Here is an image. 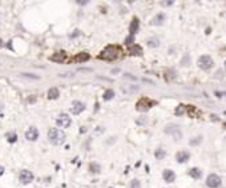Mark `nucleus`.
Listing matches in <instances>:
<instances>
[{
    "instance_id": "16",
    "label": "nucleus",
    "mask_w": 226,
    "mask_h": 188,
    "mask_svg": "<svg viewBox=\"0 0 226 188\" xmlns=\"http://www.w3.org/2000/svg\"><path fill=\"white\" fill-rule=\"evenodd\" d=\"M89 59V55L88 53H80L75 58V61H87Z\"/></svg>"
},
{
    "instance_id": "17",
    "label": "nucleus",
    "mask_w": 226,
    "mask_h": 188,
    "mask_svg": "<svg viewBox=\"0 0 226 188\" xmlns=\"http://www.w3.org/2000/svg\"><path fill=\"white\" fill-rule=\"evenodd\" d=\"M130 53L132 55H141L142 53V50L140 45H133L132 48H130Z\"/></svg>"
},
{
    "instance_id": "6",
    "label": "nucleus",
    "mask_w": 226,
    "mask_h": 188,
    "mask_svg": "<svg viewBox=\"0 0 226 188\" xmlns=\"http://www.w3.org/2000/svg\"><path fill=\"white\" fill-rule=\"evenodd\" d=\"M33 173L31 172V171H28V169H23L21 172H20V175H19V180L21 181L23 184H29L31 181L33 180Z\"/></svg>"
},
{
    "instance_id": "5",
    "label": "nucleus",
    "mask_w": 226,
    "mask_h": 188,
    "mask_svg": "<svg viewBox=\"0 0 226 188\" xmlns=\"http://www.w3.org/2000/svg\"><path fill=\"white\" fill-rule=\"evenodd\" d=\"M206 186L210 187V188H217L221 186V178L216 173H211V175L208 176L206 179Z\"/></svg>"
},
{
    "instance_id": "24",
    "label": "nucleus",
    "mask_w": 226,
    "mask_h": 188,
    "mask_svg": "<svg viewBox=\"0 0 226 188\" xmlns=\"http://www.w3.org/2000/svg\"><path fill=\"white\" fill-rule=\"evenodd\" d=\"M130 187H132V188H140V181L138 180H132Z\"/></svg>"
},
{
    "instance_id": "25",
    "label": "nucleus",
    "mask_w": 226,
    "mask_h": 188,
    "mask_svg": "<svg viewBox=\"0 0 226 188\" xmlns=\"http://www.w3.org/2000/svg\"><path fill=\"white\" fill-rule=\"evenodd\" d=\"M3 173H4V168H3L1 166H0V176H1Z\"/></svg>"
},
{
    "instance_id": "4",
    "label": "nucleus",
    "mask_w": 226,
    "mask_h": 188,
    "mask_svg": "<svg viewBox=\"0 0 226 188\" xmlns=\"http://www.w3.org/2000/svg\"><path fill=\"white\" fill-rule=\"evenodd\" d=\"M71 123H72V120H71V118L67 113H61V115H59L56 119V124L59 125L60 128H68L71 125Z\"/></svg>"
},
{
    "instance_id": "18",
    "label": "nucleus",
    "mask_w": 226,
    "mask_h": 188,
    "mask_svg": "<svg viewBox=\"0 0 226 188\" xmlns=\"http://www.w3.org/2000/svg\"><path fill=\"white\" fill-rule=\"evenodd\" d=\"M7 139L10 143H15V141L18 140V135H16L15 132H10V133H7Z\"/></svg>"
},
{
    "instance_id": "13",
    "label": "nucleus",
    "mask_w": 226,
    "mask_h": 188,
    "mask_svg": "<svg viewBox=\"0 0 226 188\" xmlns=\"http://www.w3.org/2000/svg\"><path fill=\"white\" fill-rule=\"evenodd\" d=\"M189 175L193 179H199L201 178V171H199L198 168H191V169L189 171Z\"/></svg>"
},
{
    "instance_id": "1",
    "label": "nucleus",
    "mask_w": 226,
    "mask_h": 188,
    "mask_svg": "<svg viewBox=\"0 0 226 188\" xmlns=\"http://www.w3.org/2000/svg\"><path fill=\"white\" fill-rule=\"evenodd\" d=\"M121 56H122V51L120 50V47H117V45H108V47L100 53V59L108 60V61L117 60V59H120Z\"/></svg>"
},
{
    "instance_id": "3",
    "label": "nucleus",
    "mask_w": 226,
    "mask_h": 188,
    "mask_svg": "<svg viewBox=\"0 0 226 188\" xmlns=\"http://www.w3.org/2000/svg\"><path fill=\"white\" fill-rule=\"evenodd\" d=\"M197 64H198V67L201 68V70L208 71V70H210V68L214 65V61H213V59H211L209 55H202V56H199Z\"/></svg>"
},
{
    "instance_id": "2",
    "label": "nucleus",
    "mask_w": 226,
    "mask_h": 188,
    "mask_svg": "<svg viewBox=\"0 0 226 188\" xmlns=\"http://www.w3.org/2000/svg\"><path fill=\"white\" fill-rule=\"evenodd\" d=\"M48 139H49V141L52 144L60 146V144H63L65 141V133L59 128H51L48 131Z\"/></svg>"
},
{
    "instance_id": "9",
    "label": "nucleus",
    "mask_w": 226,
    "mask_h": 188,
    "mask_svg": "<svg viewBox=\"0 0 226 188\" xmlns=\"http://www.w3.org/2000/svg\"><path fill=\"white\" fill-rule=\"evenodd\" d=\"M152 104L153 103H149V100H146V99H141V100L137 103V110L145 112V111H148L152 107Z\"/></svg>"
},
{
    "instance_id": "8",
    "label": "nucleus",
    "mask_w": 226,
    "mask_h": 188,
    "mask_svg": "<svg viewBox=\"0 0 226 188\" xmlns=\"http://www.w3.org/2000/svg\"><path fill=\"white\" fill-rule=\"evenodd\" d=\"M39 138V130L35 127H29L27 131H25V139L31 141H35L36 139Z\"/></svg>"
},
{
    "instance_id": "23",
    "label": "nucleus",
    "mask_w": 226,
    "mask_h": 188,
    "mask_svg": "<svg viewBox=\"0 0 226 188\" xmlns=\"http://www.w3.org/2000/svg\"><path fill=\"white\" fill-rule=\"evenodd\" d=\"M91 169H92V171H94V172H99V171H100V167H99V164H96V163L91 164Z\"/></svg>"
},
{
    "instance_id": "22",
    "label": "nucleus",
    "mask_w": 226,
    "mask_h": 188,
    "mask_svg": "<svg viewBox=\"0 0 226 188\" xmlns=\"http://www.w3.org/2000/svg\"><path fill=\"white\" fill-rule=\"evenodd\" d=\"M164 155H165V152L162 150H158V151H156V158H158V159H162L164 158Z\"/></svg>"
},
{
    "instance_id": "20",
    "label": "nucleus",
    "mask_w": 226,
    "mask_h": 188,
    "mask_svg": "<svg viewBox=\"0 0 226 188\" xmlns=\"http://www.w3.org/2000/svg\"><path fill=\"white\" fill-rule=\"evenodd\" d=\"M52 60L55 61H63L64 60V53H56V55L52 56Z\"/></svg>"
},
{
    "instance_id": "26",
    "label": "nucleus",
    "mask_w": 226,
    "mask_h": 188,
    "mask_svg": "<svg viewBox=\"0 0 226 188\" xmlns=\"http://www.w3.org/2000/svg\"><path fill=\"white\" fill-rule=\"evenodd\" d=\"M225 70H226V61H225Z\"/></svg>"
},
{
    "instance_id": "21",
    "label": "nucleus",
    "mask_w": 226,
    "mask_h": 188,
    "mask_svg": "<svg viewBox=\"0 0 226 188\" xmlns=\"http://www.w3.org/2000/svg\"><path fill=\"white\" fill-rule=\"evenodd\" d=\"M23 76H25V78H29V79H33V80H39V76L38 75H32V73H21Z\"/></svg>"
},
{
    "instance_id": "14",
    "label": "nucleus",
    "mask_w": 226,
    "mask_h": 188,
    "mask_svg": "<svg viewBox=\"0 0 226 188\" xmlns=\"http://www.w3.org/2000/svg\"><path fill=\"white\" fill-rule=\"evenodd\" d=\"M158 44H160V40H158L157 38H150V39H148V45H149L150 48L158 47Z\"/></svg>"
},
{
    "instance_id": "10",
    "label": "nucleus",
    "mask_w": 226,
    "mask_h": 188,
    "mask_svg": "<svg viewBox=\"0 0 226 188\" xmlns=\"http://www.w3.org/2000/svg\"><path fill=\"white\" fill-rule=\"evenodd\" d=\"M162 175H164V180L168 181V183H172V181H174V179H176V173L170 169H165Z\"/></svg>"
},
{
    "instance_id": "12",
    "label": "nucleus",
    "mask_w": 226,
    "mask_h": 188,
    "mask_svg": "<svg viewBox=\"0 0 226 188\" xmlns=\"http://www.w3.org/2000/svg\"><path fill=\"white\" fill-rule=\"evenodd\" d=\"M60 95V91L57 90V88H51L49 91H48V99H51V100H53V99H57Z\"/></svg>"
},
{
    "instance_id": "11",
    "label": "nucleus",
    "mask_w": 226,
    "mask_h": 188,
    "mask_svg": "<svg viewBox=\"0 0 226 188\" xmlns=\"http://www.w3.org/2000/svg\"><path fill=\"white\" fill-rule=\"evenodd\" d=\"M176 159L178 163H185V161L189 160V153L185 152V151H181V152H178L176 155Z\"/></svg>"
},
{
    "instance_id": "7",
    "label": "nucleus",
    "mask_w": 226,
    "mask_h": 188,
    "mask_svg": "<svg viewBox=\"0 0 226 188\" xmlns=\"http://www.w3.org/2000/svg\"><path fill=\"white\" fill-rule=\"evenodd\" d=\"M84 110H85V104L82 103V101L76 100L71 104V112H72L73 115H79V113H81Z\"/></svg>"
},
{
    "instance_id": "15",
    "label": "nucleus",
    "mask_w": 226,
    "mask_h": 188,
    "mask_svg": "<svg viewBox=\"0 0 226 188\" xmlns=\"http://www.w3.org/2000/svg\"><path fill=\"white\" fill-rule=\"evenodd\" d=\"M129 30H130V33L137 32V30H138V20H137V19H133V20H132Z\"/></svg>"
},
{
    "instance_id": "19",
    "label": "nucleus",
    "mask_w": 226,
    "mask_h": 188,
    "mask_svg": "<svg viewBox=\"0 0 226 188\" xmlns=\"http://www.w3.org/2000/svg\"><path fill=\"white\" fill-rule=\"evenodd\" d=\"M113 96H114V92H113V91H112V90H108L107 92L104 93V100H110Z\"/></svg>"
}]
</instances>
